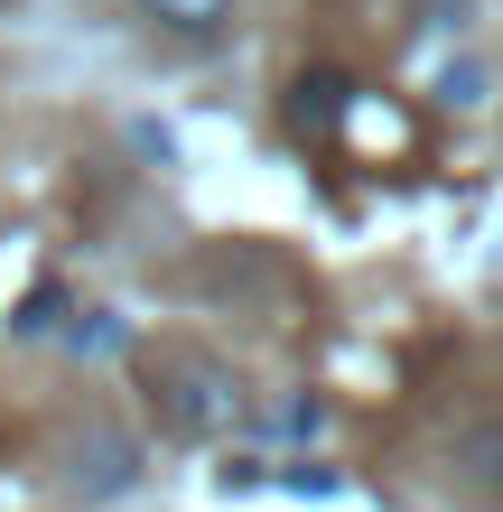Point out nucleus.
Segmentation results:
<instances>
[{"label":"nucleus","mask_w":503,"mask_h":512,"mask_svg":"<svg viewBox=\"0 0 503 512\" xmlns=\"http://www.w3.org/2000/svg\"><path fill=\"white\" fill-rule=\"evenodd\" d=\"M233 410H243V401H233L224 364H177V373H168V419H177L187 438H224Z\"/></svg>","instance_id":"obj_1"},{"label":"nucleus","mask_w":503,"mask_h":512,"mask_svg":"<svg viewBox=\"0 0 503 512\" xmlns=\"http://www.w3.org/2000/svg\"><path fill=\"white\" fill-rule=\"evenodd\" d=\"M280 122L299 131V140H327V131H345V122H354V84H345L336 66H308L299 84H289Z\"/></svg>","instance_id":"obj_2"},{"label":"nucleus","mask_w":503,"mask_h":512,"mask_svg":"<svg viewBox=\"0 0 503 512\" xmlns=\"http://www.w3.org/2000/svg\"><path fill=\"white\" fill-rule=\"evenodd\" d=\"M75 494H122L131 475H140V457H131V438H112V429H84V447H75Z\"/></svg>","instance_id":"obj_3"},{"label":"nucleus","mask_w":503,"mask_h":512,"mask_svg":"<svg viewBox=\"0 0 503 512\" xmlns=\"http://www.w3.org/2000/svg\"><path fill=\"white\" fill-rule=\"evenodd\" d=\"M457 466H466L457 485L476 494V503H503V429H466L457 438Z\"/></svg>","instance_id":"obj_4"},{"label":"nucleus","mask_w":503,"mask_h":512,"mask_svg":"<svg viewBox=\"0 0 503 512\" xmlns=\"http://www.w3.org/2000/svg\"><path fill=\"white\" fill-rule=\"evenodd\" d=\"M140 10H150L159 28H177V38H215L233 0H140Z\"/></svg>","instance_id":"obj_5"},{"label":"nucleus","mask_w":503,"mask_h":512,"mask_svg":"<svg viewBox=\"0 0 503 512\" xmlns=\"http://www.w3.org/2000/svg\"><path fill=\"white\" fill-rule=\"evenodd\" d=\"M10 336H66V289H28V308L10 317Z\"/></svg>","instance_id":"obj_6"}]
</instances>
